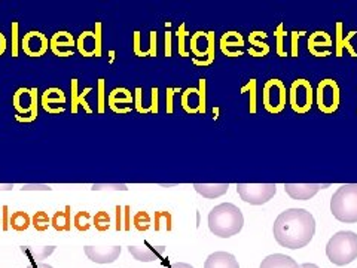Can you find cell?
I'll use <instances>...</instances> for the list:
<instances>
[{
    "label": "cell",
    "mask_w": 357,
    "mask_h": 268,
    "mask_svg": "<svg viewBox=\"0 0 357 268\" xmlns=\"http://www.w3.org/2000/svg\"><path fill=\"white\" fill-rule=\"evenodd\" d=\"M273 232L282 248L303 249L314 237L316 221L305 209H287L277 216Z\"/></svg>",
    "instance_id": "obj_1"
},
{
    "label": "cell",
    "mask_w": 357,
    "mask_h": 268,
    "mask_svg": "<svg viewBox=\"0 0 357 268\" xmlns=\"http://www.w3.org/2000/svg\"><path fill=\"white\" fill-rule=\"evenodd\" d=\"M244 225V216L241 210L231 203H222L211 209L208 214V228L220 239H229L236 236Z\"/></svg>",
    "instance_id": "obj_2"
},
{
    "label": "cell",
    "mask_w": 357,
    "mask_h": 268,
    "mask_svg": "<svg viewBox=\"0 0 357 268\" xmlns=\"http://www.w3.org/2000/svg\"><path fill=\"white\" fill-rule=\"evenodd\" d=\"M326 255L332 264L344 267L357 258V234L338 231L326 244Z\"/></svg>",
    "instance_id": "obj_3"
},
{
    "label": "cell",
    "mask_w": 357,
    "mask_h": 268,
    "mask_svg": "<svg viewBox=\"0 0 357 268\" xmlns=\"http://www.w3.org/2000/svg\"><path fill=\"white\" fill-rule=\"evenodd\" d=\"M331 211L340 222H357V184L341 185L331 198Z\"/></svg>",
    "instance_id": "obj_4"
},
{
    "label": "cell",
    "mask_w": 357,
    "mask_h": 268,
    "mask_svg": "<svg viewBox=\"0 0 357 268\" xmlns=\"http://www.w3.org/2000/svg\"><path fill=\"white\" fill-rule=\"evenodd\" d=\"M13 105L18 115H15L20 122H33L38 118V88H18Z\"/></svg>",
    "instance_id": "obj_5"
},
{
    "label": "cell",
    "mask_w": 357,
    "mask_h": 268,
    "mask_svg": "<svg viewBox=\"0 0 357 268\" xmlns=\"http://www.w3.org/2000/svg\"><path fill=\"white\" fill-rule=\"evenodd\" d=\"M264 107L268 114H282L289 102V94L286 93L284 84L274 77V80L266 81L262 91Z\"/></svg>",
    "instance_id": "obj_6"
},
{
    "label": "cell",
    "mask_w": 357,
    "mask_h": 268,
    "mask_svg": "<svg viewBox=\"0 0 357 268\" xmlns=\"http://www.w3.org/2000/svg\"><path fill=\"white\" fill-rule=\"evenodd\" d=\"M312 97H314L312 87L304 77L294 81L289 88V105L299 115H304L311 110Z\"/></svg>",
    "instance_id": "obj_7"
},
{
    "label": "cell",
    "mask_w": 357,
    "mask_h": 268,
    "mask_svg": "<svg viewBox=\"0 0 357 268\" xmlns=\"http://www.w3.org/2000/svg\"><path fill=\"white\" fill-rule=\"evenodd\" d=\"M316 102L320 112L326 115L337 112L341 105V89L333 80H323L316 89Z\"/></svg>",
    "instance_id": "obj_8"
},
{
    "label": "cell",
    "mask_w": 357,
    "mask_h": 268,
    "mask_svg": "<svg viewBox=\"0 0 357 268\" xmlns=\"http://www.w3.org/2000/svg\"><path fill=\"white\" fill-rule=\"evenodd\" d=\"M237 193L244 203L262 206L270 201L275 193V184H237Z\"/></svg>",
    "instance_id": "obj_9"
},
{
    "label": "cell",
    "mask_w": 357,
    "mask_h": 268,
    "mask_svg": "<svg viewBox=\"0 0 357 268\" xmlns=\"http://www.w3.org/2000/svg\"><path fill=\"white\" fill-rule=\"evenodd\" d=\"M191 51L198 59L208 57L207 60H194V64L197 66H210L215 61V31H197L191 38Z\"/></svg>",
    "instance_id": "obj_10"
},
{
    "label": "cell",
    "mask_w": 357,
    "mask_h": 268,
    "mask_svg": "<svg viewBox=\"0 0 357 268\" xmlns=\"http://www.w3.org/2000/svg\"><path fill=\"white\" fill-rule=\"evenodd\" d=\"M48 47H50L48 38L38 30L29 31L27 35L22 38V42H21V48L24 51V54H27L29 57H35V59L43 57L48 51Z\"/></svg>",
    "instance_id": "obj_11"
},
{
    "label": "cell",
    "mask_w": 357,
    "mask_h": 268,
    "mask_svg": "<svg viewBox=\"0 0 357 268\" xmlns=\"http://www.w3.org/2000/svg\"><path fill=\"white\" fill-rule=\"evenodd\" d=\"M84 252L88 256L89 261H93L96 264H110V262H115L119 258L121 248L119 246H110V248H102V246H86V248H84Z\"/></svg>",
    "instance_id": "obj_12"
},
{
    "label": "cell",
    "mask_w": 357,
    "mask_h": 268,
    "mask_svg": "<svg viewBox=\"0 0 357 268\" xmlns=\"http://www.w3.org/2000/svg\"><path fill=\"white\" fill-rule=\"evenodd\" d=\"M329 186V184H284V191L290 198L305 201L314 197L320 189H325Z\"/></svg>",
    "instance_id": "obj_13"
},
{
    "label": "cell",
    "mask_w": 357,
    "mask_h": 268,
    "mask_svg": "<svg viewBox=\"0 0 357 268\" xmlns=\"http://www.w3.org/2000/svg\"><path fill=\"white\" fill-rule=\"evenodd\" d=\"M244 39L238 31H227L220 38V51L227 57H241L244 54Z\"/></svg>",
    "instance_id": "obj_14"
},
{
    "label": "cell",
    "mask_w": 357,
    "mask_h": 268,
    "mask_svg": "<svg viewBox=\"0 0 357 268\" xmlns=\"http://www.w3.org/2000/svg\"><path fill=\"white\" fill-rule=\"evenodd\" d=\"M75 45L76 43L72 33L64 31V30L54 33V36L50 40V48L54 52V55H57V57H72L75 51H64V48L73 50Z\"/></svg>",
    "instance_id": "obj_15"
},
{
    "label": "cell",
    "mask_w": 357,
    "mask_h": 268,
    "mask_svg": "<svg viewBox=\"0 0 357 268\" xmlns=\"http://www.w3.org/2000/svg\"><path fill=\"white\" fill-rule=\"evenodd\" d=\"M66 103V96L61 91L60 88H48L47 91L42 94V107L45 112H48V114H63L64 112V105Z\"/></svg>",
    "instance_id": "obj_16"
},
{
    "label": "cell",
    "mask_w": 357,
    "mask_h": 268,
    "mask_svg": "<svg viewBox=\"0 0 357 268\" xmlns=\"http://www.w3.org/2000/svg\"><path fill=\"white\" fill-rule=\"evenodd\" d=\"M128 252L140 262H152L156 260H161V256L165 252V246H156L152 248L149 241L144 243V246H130Z\"/></svg>",
    "instance_id": "obj_17"
},
{
    "label": "cell",
    "mask_w": 357,
    "mask_h": 268,
    "mask_svg": "<svg viewBox=\"0 0 357 268\" xmlns=\"http://www.w3.org/2000/svg\"><path fill=\"white\" fill-rule=\"evenodd\" d=\"M332 45V38L328 35L326 31L323 30H317L312 33L308 39V51L311 55H314V57H328L331 55V51H325V52H319L317 48H328Z\"/></svg>",
    "instance_id": "obj_18"
},
{
    "label": "cell",
    "mask_w": 357,
    "mask_h": 268,
    "mask_svg": "<svg viewBox=\"0 0 357 268\" xmlns=\"http://www.w3.org/2000/svg\"><path fill=\"white\" fill-rule=\"evenodd\" d=\"M204 268H240L236 256L228 252H215L208 255Z\"/></svg>",
    "instance_id": "obj_19"
},
{
    "label": "cell",
    "mask_w": 357,
    "mask_h": 268,
    "mask_svg": "<svg viewBox=\"0 0 357 268\" xmlns=\"http://www.w3.org/2000/svg\"><path fill=\"white\" fill-rule=\"evenodd\" d=\"M259 268H301V265L287 255L274 253V255H268L266 258L261 262Z\"/></svg>",
    "instance_id": "obj_20"
},
{
    "label": "cell",
    "mask_w": 357,
    "mask_h": 268,
    "mask_svg": "<svg viewBox=\"0 0 357 268\" xmlns=\"http://www.w3.org/2000/svg\"><path fill=\"white\" fill-rule=\"evenodd\" d=\"M77 51L81 52L82 57H96L97 42L94 31H84L76 40Z\"/></svg>",
    "instance_id": "obj_21"
},
{
    "label": "cell",
    "mask_w": 357,
    "mask_h": 268,
    "mask_svg": "<svg viewBox=\"0 0 357 268\" xmlns=\"http://www.w3.org/2000/svg\"><path fill=\"white\" fill-rule=\"evenodd\" d=\"M266 38V33L265 31H259L256 30L249 35V42L252 47L249 48V54L252 57H265V55L270 54V45H266L265 42L261 40Z\"/></svg>",
    "instance_id": "obj_22"
},
{
    "label": "cell",
    "mask_w": 357,
    "mask_h": 268,
    "mask_svg": "<svg viewBox=\"0 0 357 268\" xmlns=\"http://www.w3.org/2000/svg\"><path fill=\"white\" fill-rule=\"evenodd\" d=\"M70 87H72V114H77V107L79 106H82L85 109L86 114H91L93 109L89 107L85 97L88 93L93 91V88L88 87L84 89V93H77V80H75V77L72 80Z\"/></svg>",
    "instance_id": "obj_23"
},
{
    "label": "cell",
    "mask_w": 357,
    "mask_h": 268,
    "mask_svg": "<svg viewBox=\"0 0 357 268\" xmlns=\"http://www.w3.org/2000/svg\"><path fill=\"white\" fill-rule=\"evenodd\" d=\"M195 191L206 198H218L228 193L229 184H195Z\"/></svg>",
    "instance_id": "obj_24"
},
{
    "label": "cell",
    "mask_w": 357,
    "mask_h": 268,
    "mask_svg": "<svg viewBox=\"0 0 357 268\" xmlns=\"http://www.w3.org/2000/svg\"><path fill=\"white\" fill-rule=\"evenodd\" d=\"M21 252L27 256L31 264L40 262L42 260H47L50 255L54 253L55 246H40V248H27V246H21Z\"/></svg>",
    "instance_id": "obj_25"
},
{
    "label": "cell",
    "mask_w": 357,
    "mask_h": 268,
    "mask_svg": "<svg viewBox=\"0 0 357 268\" xmlns=\"http://www.w3.org/2000/svg\"><path fill=\"white\" fill-rule=\"evenodd\" d=\"M182 107L186 114H199V89H186L182 96Z\"/></svg>",
    "instance_id": "obj_26"
},
{
    "label": "cell",
    "mask_w": 357,
    "mask_h": 268,
    "mask_svg": "<svg viewBox=\"0 0 357 268\" xmlns=\"http://www.w3.org/2000/svg\"><path fill=\"white\" fill-rule=\"evenodd\" d=\"M51 225L55 231H70L72 228V216H70V206H66L63 211H55L51 218Z\"/></svg>",
    "instance_id": "obj_27"
},
{
    "label": "cell",
    "mask_w": 357,
    "mask_h": 268,
    "mask_svg": "<svg viewBox=\"0 0 357 268\" xmlns=\"http://www.w3.org/2000/svg\"><path fill=\"white\" fill-rule=\"evenodd\" d=\"M342 22H337V39H335V43H337V57H342V51L344 48L350 52L351 57H357V54L354 48L350 45V39L356 35V31H350L347 38H342Z\"/></svg>",
    "instance_id": "obj_28"
},
{
    "label": "cell",
    "mask_w": 357,
    "mask_h": 268,
    "mask_svg": "<svg viewBox=\"0 0 357 268\" xmlns=\"http://www.w3.org/2000/svg\"><path fill=\"white\" fill-rule=\"evenodd\" d=\"M132 103V96L127 88H115L112 89L109 97H107V105L109 106H118V105H131Z\"/></svg>",
    "instance_id": "obj_29"
},
{
    "label": "cell",
    "mask_w": 357,
    "mask_h": 268,
    "mask_svg": "<svg viewBox=\"0 0 357 268\" xmlns=\"http://www.w3.org/2000/svg\"><path fill=\"white\" fill-rule=\"evenodd\" d=\"M9 225L15 231H26L31 225V218L26 214V211H15L13 216L9 218Z\"/></svg>",
    "instance_id": "obj_30"
},
{
    "label": "cell",
    "mask_w": 357,
    "mask_h": 268,
    "mask_svg": "<svg viewBox=\"0 0 357 268\" xmlns=\"http://www.w3.org/2000/svg\"><path fill=\"white\" fill-rule=\"evenodd\" d=\"M73 225L77 231H88L89 228H91V215L88 214V211H77V214L75 215L73 218Z\"/></svg>",
    "instance_id": "obj_31"
},
{
    "label": "cell",
    "mask_w": 357,
    "mask_h": 268,
    "mask_svg": "<svg viewBox=\"0 0 357 268\" xmlns=\"http://www.w3.org/2000/svg\"><path fill=\"white\" fill-rule=\"evenodd\" d=\"M31 225L36 228V231H47L48 227L51 225V218L48 216L47 211H36L35 216L31 218Z\"/></svg>",
    "instance_id": "obj_32"
},
{
    "label": "cell",
    "mask_w": 357,
    "mask_h": 268,
    "mask_svg": "<svg viewBox=\"0 0 357 268\" xmlns=\"http://www.w3.org/2000/svg\"><path fill=\"white\" fill-rule=\"evenodd\" d=\"M94 227L100 232H105L110 228V216H109L107 211H105V210L98 211V214L94 216Z\"/></svg>",
    "instance_id": "obj_33"
},
{
    "label": "cell",
    "mask_w": 357,
    "mask_h": 268,
    "mask_svg": "<svg viewBox=\"0 0 357 268\" xmlns=\"http://www.w3.org/2000/svg\"><path fill=\"white\" fill-rule=\"evenodd\" d=\"M132 223L137 231H146L151 227V218L146 211H139L136 216L132 218Z\"/></svg>",
    "instance_id": "obj_34"
},
{
    "label": "cell",
    "mask_w": 357,
    "mask_h": 268,
    "mask_svg": "<svg viewBox=\"0 0 357 268\" xmlns=\"http://www.w3.org/2000/svg\"><path fill=\"white\" fill-rule=\"evenodd\" d=\"M283 27H284L283 22H280V24H278V27H277V30H275V33H274V36L277 39V55H278V57H287V52L284 51V43H283L284 36H286Z\"/></svg>",
    "instance_id": "obj_35"
},
{
    "label": "cell",
    "mask_w": 357,
    "mask_h": 268,
    "mask_svg": "<svg viewBox=\"0 0 357 268\" xmlns=\"http://www.w3.org/2000/svg\"><path fill=\"white\" fill-rule=\"evenodd\" d=\"M188 35H189V33L186 31L185 24L178 26V29H177V31H176V36H177V39H178L177 48H178V55H181V57H188V55H189V52H188L186 48H185V39H186Z\"/></svg>",
    "instance_id": "obj_36"
},
{
    "label": "cell",
    "mask_w": 357,
    "mask_h": 268,
    "mask_svg": "<svg viewBox=\"0 0 357 268\" xmlns=\"http://www.w3.org/2000/svg\"><path fill=\"white\" fill-rule=\"evenodd\" d=\"M250 94V105H249V109H250V114H256V80H250L248 84H245L243 88H241V93H248Z\"/></svg>",
    "instance_id": "obj_37"
},
{
    "label": "cell",
    "mask_w": 357,
    "mask_h": 268,
    "mask_svg": "<svg viewBox=\"0 0 357 268\" xmlns=\"http://www.w3.org/2000/svg\"><path fill=\"white\" fill-rule=\"evenodd\" d=\"M97 88H98V114H105V110H106V82H105V80L103 77H100L98 80V85H97Z\"/></svg>",
    "instance_id": "obj_38"
},
{
    "label": "cell",
    "mask_w": 357,
    "mask_h": 268,
    "mask_svg": "<svg viewBox=\"0 0 357 268\" xmlns=\"http://www.w3.org/2000/svg\"><path fill=\"white\" fill-rule=\"evenodd\" d=\"M93 191H127V185L124 184H94L91 186Z\"/></svg>",
    "instance_id": "obj_39"
},
{
    "label": "cell",
    "mask_w": 357,
    "mask_h": 268,
    "mask_svg": "<svg viewBox=\"0 0 357 268\" xmlns=\"http://www.w3.org/2000/svg\"><path fill=\"white\" fill-rule=\"evenodd\" d=\"M199 114H206V80H199Z\"/></svg>",
    "instance_id": "obj_40"
},
{
    "label": "cell",
    "mask_w": 357,
    "mask_h": 268,
    "mask_svg": "<svg viewBox=\"0 0 357 268\" xmlns=\"http://www.w3.org/2000/svg\"><path fill=\"white\" fill-rule=\"evenodd\" d=\"M96 42H97V50H96V57H102V22H96Z\"/></svg>",
    "instance_id": "obj_41"
},
{
    "label": "cell",
    "mask_w": 357,
    "mask_h": 268,
    "mask_svg": "<svg viewBox=\"0 0 357 268\" xmlns=\"http://www.w3.org/2000/svg\"><path fill=\"white\" fill-rule=\"evenodd\" d=\"M176 93H178L177 88H167V105H165L167 114H173V112H174V107H173V97H174Z\"/></svg>",
    "instance_id": "obj_42"
},
{
    "label": "cell",
    "mask_w": 357,
    "mask_h": 268,
    "mask_svg": "<svg viewBox=\"0 0 357 268\" xmlns=\"http://www.w3.org/2000/svg\"><path fill=\"white\" fill-rule=\"evenodd\" d=\"M149 112H152V114H158V88L153 87L152 88V105L149 109H144V114H149Z\"/></svg>",
    "instance_id": "obj_43"
},
{
    "label": "cell",
    "mask_w": 357,
    "mask_h": 268,
    "mask_svg": "<svg viewBox=\"0 0 357 268\" xmlns=\"http://www.w3.org/2000/svg\"><path fill=\"white\" fill-rule=\"evenodd\" d=\"M50 185H42V184H29V185H22L21 191H51Z\"/></svg>",
    "instance_id": "obj_44"
},
{
    "label": "cell",
    "mask_w": 357,
    "mask_h": 268,
    "mask_svg": "<svg viewBox=\"0 0 357 268\" xmlns=\"http://www.w3.org/2000/svg\"><path fill=\"white\" fill-rule=\"evenodd\" d=\"M13 57H18V22H13Z\"/></svg>",
    "instance_id": "obj_45"
},
{
    "label": "cell",
    "mask_w": 357,
    "mask_h": 268,
    "mask_svg": "<svg viewBox=\"0 0 357 268\" xmlns=\"http://www.w3.org/2000/svg\"><path fill=\"white\" fill-rule=\"evenodd\" d=\"M140 39H142L140 31L136 30V31H134V54H136L137 57H144V52H143V50H142Z\"/></svg>",
    "instance_id": "obj_46"
},
{
    "label": "cell",
    "mask_w": 357,
    "mask_h": 268,
    "mask_svg": "<svg viewBox=\"0 0 357 268\" xmlns=\"http://www.w3.org/2000/svg\"><path fill=\"white\" fill-rule=\"evenodd\" d=\"M305 31H294L292 33V57H298V38L304 36Z\"/></svg>",
    "instance_id": "obj_47"
},
{
    "label": "cell",
    "mask_w": 357,
    "mask_h": 268,
    "mask_svg": "<svg viewBox=\"0 0 357 268\" xmlns=\"http://www.w3.org/2000/svg\"><path fill=\"white\" fill-rule=\"evenodd\" d=\"M156 57V31H151V48L148 51V57Z\"/></svg>",
    "instance_id": "obj_48"
},
{
    "label": "cell",
    "mask_w": 357,
    "mask_h": 268,
    "mask_svg": "<svg viewBox=\"0 0 357 268\" xmlns=\"http://www.w3.org/2000/svg\"><path fill=\"white\" fill-rule=\"evenodd\" d=\"M165 55L170 57L172 55V33L167 31L165 33Z\"/></svg>",
    "instance_id": "obj_49"
},
{
    "label": "cell",
    "mask_w": 357,
    "mask_h": 268,
    "mask_svg": "<svg viewBox=\"0 0 357 268\" xmlns=\"http://www.w3.org/2000/svg\"><path fill=\"white\" fill-rule=\"evenodd\" d=\"M136 109L140 114H143V106H142V88H136Z\"/></svg>",
    "instance_id": "obj_50"
},
{
    "label": "cell",
    "mask_w": 357,
    "mask_h": 268,
    "mask_svg": "<svg viewBox=\"0 0 357 268\" xmlns=\"http://www.w3.org/2000/svg\"><path fill=\"white\" fill-rule=\"evenodd\" d=\"M6 51V38L3 36V33L0 31V55H3Z\"/></svg>",
    "instance_id": "obj_51"
},
{
    "label": "cell",
    "mask_w": 357,
    "mask_h": 268,
    "mask_svg": "<svg viewBox=\"0 0 357 268\" xmlns=\"http://www.w3.org/2000/svg\"><path fill=\"white\" fill-rule=\"evenodd\" d=\"M26 268H54V267H51L48 264H43V262H35V264H30Z\"/></svg>",
    "instance_id": "obj_52"
},
{
    "label": "cell",
    "mask_w": 357,
    "mask_h": 268,
    "mask_svg": "<svg viewBox=\"0 0 357 268\" xmlns=\"http://www.w3.org/2000/svg\"><path fill=\"white\" fill-rule=\"evenodd\" d=\"M170 268H194V267L191 264H186V262H176Z\"/></svg>",
    "instance_id": "obj_53"
},
{
    "label": "cell",
    "mask_w": 357,
    "mask_h": 268,
    "mask_svg": "<svg viewBox=\"0 0 357 268\" xmlns=\"http://www.w3.org/2000/svg\"><path fill=\"white\" fill-rule=\"evenodd\" d=\"M14 188V184H0V191H10Z\"/></svg>",
    "instance_id": "obj_54"
},
{
    "label": "cell",
    "mask_w": 357,
    "mask_h": 268,
    "mask_svg": "<svg viewBox=\"0 0 357 268\" xmlns=\"http://www.w3.org/2000/svg\"><path fill=\"white\" fill-rule=\"evenodd\" d=\"M301 268H320V267L316 264H303L301 265Z\"/></svg>",
    "instance_id": "obj_55"
}]
</instances>
